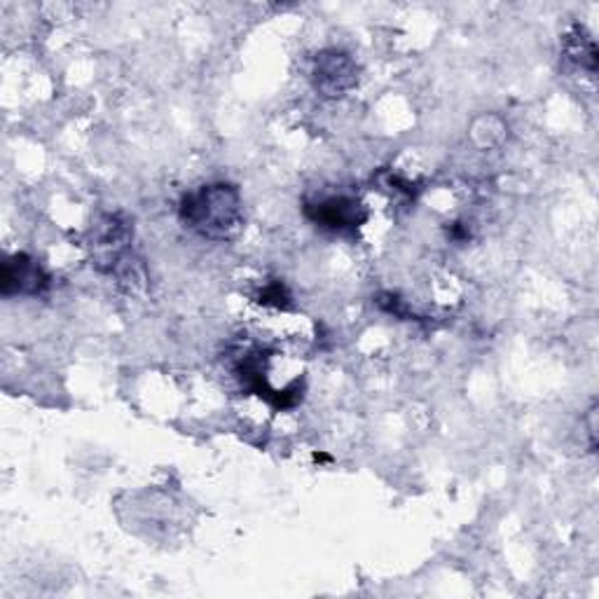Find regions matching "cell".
I'll return each instance as SVG.
<instances>
[{"mask_svg":"<svg viewBox=\"0 0 599 599\" xmlns=\"http://www.w3.org/2000/svg\"><path fill=\"white\" fill-rule=\"evenodd\" d=\"M129 241H131L129 220L120 213H110V216H103L101 223L94 228L92 247L97 251V258L113 264L124 258Z\"/></svg>","mask_w":599,"mask_h":599,"instance_id":"obj_5","label":"cell"},{"mask_svg":"<svg viewBox=\"0 0 599 599\" xmlns=\"http://www.w3.org/2000/svg\"><path fill=\"white\" fill-rule=\"evenodd\" d=\"M357 84V66L342 52H323L315 63V87L323 97H342Z\"/></svg>","mask_w":599,"mask_h":599,"instance_id":"obj_3","label":"cell"},{"mask_svg":"<svg viewBox=\"0 0 599 599\" xmlns=\"http://www.w3.org/2000/svg\"><path fill=\"white\" fill-rule=\"evenodd\" d=\"M565 50H567V57L576 63L581 66V69L595 73L597 71V48L595 42L586 36L583 29H573L567 40H565Z\"/></svg>","mask_w":599,"mask_h":599,"instance_id":"obj_6","label":"cell"},{"mask_svg":"<svg viewBox=\"0 0 599 599\" xmlns=\"http://www.w3.org/2000/svg\"><path fill=\"white\" fill-rule=\"evenodd\" d=\"M50 286V277L48 272L40 268V264L19 253L10 260H6L3 264V296H12V293H21V296H38L46 291Z\"/></svg>","mask_w":599,"mask_h":599,"instance_id":"obj_4","label":"cell"},{"mask_svg":"<svg viewBox=\"0 0 599 599\" xmlns=\"http://www.w3.org/2000/svg\"><path fill=\"white\" fill-rule=\"evenodd\" d=\"M307 216L312 218L317 226L336 230V232L357 230L359 226L366 223V218H368L359 199L347 197V194L328 197L317 204H307Z\"/></svg>","mask_w":599,"mask_h":599,"instance_id":"obj_2","label":"cell"},{"mask_svg":"<svg viewBox=\"0 0 599 599\" xmlns=\"http://www.w3.org/2000/svg\"><path fill=\"white\" fill-rule=\"evenodd\" d=\"M183 223L207 239H230L241 226V197L230 183L204 186L181 202Z\"/></svg>","mask_w":599,"mask_h":599,"instance_id":"obj_1","label":"cell"}]
</instances>
